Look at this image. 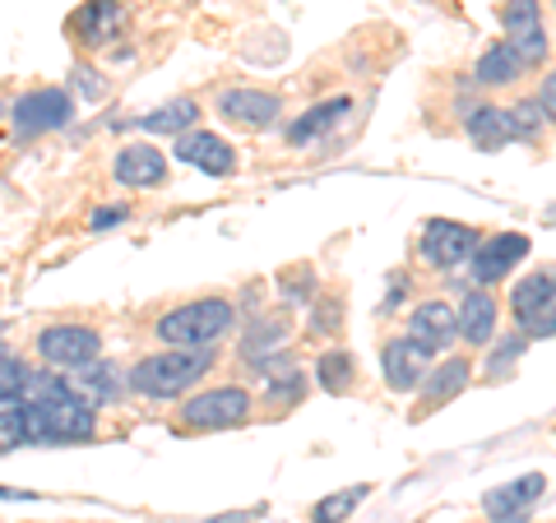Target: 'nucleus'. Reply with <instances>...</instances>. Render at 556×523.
<instances>
[{
	"instance_id": "f257e3e1",
	"label": "nucleus",
	"mask_w": 556,
	"mask_h": 523,
	"mask_svg": "<svg viewBox=\"0 0 556 523\" xmlns=\"http://www.w3.org/2000/svg\"><path fill=\"white\" fill-rule=\"evenodd\" d=\"M20 394L28 404V445H79L98 435V408L65 375L28 371Z\"/></svg>"
},
{
	"instance_id": "f03ea898",
	"label": "nucleus",
	"mask_w": 556,
	"mask_h": 523,
	"mask_svg": "<svg viewBox=\"0 0 556 523\" xmlns=\"http://www.w3.org/2000/svg\"><path fill=\"white\" fill-rule=\"evenodd\" d=\"M214 361H218V347H163V353L135 361L126 385L144 398H181L214 371Z\"/></svg>"
},
{
	"instance_id": "7ed1b4c3",
	"label": "nucleus",
	"mask_w": 556,
	"mask_h": 523,
	"mask_svg": "<svg viewBox=\"0 0 556 523\" xmlns=\"http://www.w3.org/2000/svg\"><path fill=\"white\" fill-rule=\"evenodd\" d=\"M232 324H237L232 302L200 296V302H186L177 310H167V316H159L153 334H159L163 347H218L232 334Z\"/></svg>"
},
{
	"instance_id": "20e7f679",
	"label": "nucleus",
	"mask_w": 556,
	"mask_h": 523,
	"mask_svg": "<svg viewBox=\"0 0 556 523\" xmlns=\"http://www.w3.org/2000/svg\"><path fill=\"white\" fill-rule=\"evenodd\" d=\"M255 398L241 385H214V390H195L177 408L181 431H232L241 422H251Z\"/></svg>"
},
{
	"instance_id": "39448f33",
	"label": "nucleus",
	"mask_w": 556,
	"mask_h": 523,
	"mask_svg": "<svg viewBox=\"0 0 556 523\" xmlns=\"http://www.w3.org/2000/svg\"><path fill=\"white\" fill-rule=\"evenodd\" d=\"M38 357L47 366H61V371H79V366L102 357V334L93 324H79V320L47 324L38 334Z\"/></svg>"
},
{
	"instance_id": "423d86ee",
	"label": "nucleus",
	"mask_w": 556,
	"mask_h": 523,
	"mask_svg": "<svg viewBox=\"0 0 556 523\" xmlns=\"http://www.w3.org/2000/svg\"><path fill=\"white\" fill-rule=\"evenodd\" d=\"M478 241L482 232L478 228H468V222H450V218H431L427 228H422V259L431 269H464L468 259H473L478 251Z\"/></svg>"
},
{
	"instance_id": "0eeeda50",
	"label": "nucleus",
	"mask_w": 556,
	"mask_h": 523,
	"mask_svg": "<svg viewBox=\"0 0 556 523\" xmlns=\"http://www.w3.org/2000/svg\"><path fill=\"white\" fill-rule=\"evenodd\" d=\"M431 361H437V353H431L427 343L408 339V334H399V339H390L386 347H380V375H386V385L394 394H408V390L422 385Z\"/></svg>"
},
{
	"instance_id": "6e6552de",
	"label": "nucleus",
	"mask_w": 556,
	"mask_h": 523,
	"mask_svg": "<svg viewBox=\"0 0 556 523\" xmlns=\"http://www.w3.org/2000/svg\"><path fill=\"white\" fill-rule=\"evenodd\" d=\"M70 116H75V98L65 89H33L14 102V130L20 135L61 130V126H70Z\"/></svg>"
},
{
	"instance_id": "1a4fd4ad",
	"label": "nucleus",
	"mask_w": 556,
	"mask_h": 523,
	"mask_svg": "<svg viewBox=\"0 0 556 523\" xmlns=\"http://www.w3.org/2000/svg\"><path fill=\"white\" fill-rule=\"evenodd\" d=\"M519 259H529V237H519V232H501V237L478 241L473 259H468V273L478 278V288H492V283H501L506 273H515Z\"/></svg>"
},
{
	"instance_id": "9d476101",
	"label": "nucleus",
	"mask_w": 556,
	"mask_h": 523,
	"mask_svg": "<svg viewBox=\"0 0 556 523\" xmlns=\"http://www.w3.org/2000/svg\"><path fill=\"white\" fill-rule=\"evenodd\" d=\"M547 496V477L543 473H529V477H515L506 486L482 496V510L492 523H529V510Z\"/></svg>"
},
{
	"instance_id": "9b49d317",
	"label": "nucleus",
	"mask_w": 556,
	"mask_h": 523,
	"mask_svg": "<svg viewBox=\"0 0 556 523\" xmlns=\"http://www.w3.org/2000/svg\"><path fill=\"white\" fill-rule=\"evenodd\" d=\"M172 153H177L181 163L200 167L204 177H232V171H237V149L223 135H214V130H186V135H177V149H172Z\"/></svg>"
},
{
	"instance_id": "f8f14e48",
	"label": "nucleus",
	"mask_w": 556,
	"mask_h": 523,
	"mask_svg": "<svg viewBox=\"0 0 556 523\" xmlns=\"http://www.w3.org/2000/svg\"><path fill=\"white\" fill-rule=\"evenodd\" d=\"M278 98L265 93V89H228V93H218V116L223 120H232V126L241 130H269L274 120H278Z\"/></svg>"
},
{
	"instance_id": "ddd939ff",
	"label": "nucleus",
	"mask_w": 556,
	"mask_h": 523,
	"mask_svg": "<svg viewBox=\"0 0 556 523\" xmlns=\"http://www.w3.org/2000/svg\"><path fill=\"white\" fill-rule=\"evenodd\" d=\"M408 339L427 343L431 353H445V347L459 343V310L450 302H422L408 320Z\"/></svg>"
},
{
	"instance_id": "4468645a",
	"label": "nucleus",
	"mask_w": 556,
	"mask_h": 523,
	"mask_svg": "<svg viewBox=\"0 0 556 523\" xmlns=\"http://www.w3.org/2000/svg\"><path fill=\"white\" fill-rule=\"evenodd\" d=\"M112 177L121 186H130V190H153L167 177V158L153 144H126L112 163Z\"/></svg>"
},
{
	"instance_id": "2eb2a0df",
	"label": "nucleus",
	"mask_w": 556,
	"mask_h": 523,
	"mask_svg": "<svg viewBox=\"0 0 556 523\" xmlns=\"http://www.w3.org/2000/svg\"><path fill=\"white\" fill-rule=\"evenodd\" d=\"M455 310H459V339H464L468 347H486V343L496 339L501 306H496V296L486 292V288L464 292V302H459Z\"/></svg>"
},
{
	"instance_id": "dca6fc26",
	"label": "nucleus",
	"mask_w": 556,
	"mask_h": 523,
	"mask_svg": "<svg viewBox=\"0 0 556 523\" xmlns=\"http://www.w3.org/2000/svg\"><path fill=\"white\" fill-rule=\"evenodd\" d=\"M121 24H126V5H121V0H89V5L70 20V33H75L84 47H102L116 38Z\"/></svg>"
},
{
	"instance_id": "f3484780",
	"label": "nucleus",
	"mask_w": 556,
	"mask_h": 523,
	"mask_svg": "<svg viewBox=\"0 0 556 523\" xmlns=\"http://www.w3.org/2000/svg\"><path fill=\"white\" fill-rule=\"evenodd\" d=\"M468 375H473V366H468V357H445L441 366H431L427 380L417 385V390H422V408H427V412H437V408H441V404H450L455 394H464Z\"/></svg>"
},
{
	"instance_id": "a211bd4d",
	"label": "nucleus",
	"mask_w": 556,
	"mask_h": 523,
	"mask_svg": "<svg viewBox=\"0 0 556 523\" xmlns=\"http://www.w3.org/2000/svg\"><path fill=\"white\" fill-rule=\"evenodd\" d=\"M556 296V269H538L529 278H519L515 292H510V316L519 320V329H529L538 316H543V306Z\"/></svg>"
},
{
	"instance_id": "6ab92c4d",
	"label": "nucleus",
	"mask_w": 556,
	"mask_h": 523,
	"mask_svg": "<svg viewBox=\"0 0 556 523\" xmlns=\"http://www.w3.org/2000/svg\"><path fill=\"white\" fill-rule=\"evenodd\" d=\"M468 135H473L478 149H506V144H515V139H525L515 126L510 107H478L473 116H468Z\"/></svg>"
},
{
	"instance_id": "aec40b11",
	"label": "nucleus",
	"mask_w": 556,
	"mask_h": 523,
	"mask_svg": "<svg viewBox=\"0 0 556 523\" xmlns=\"http://www.w3.org/2000/svg\"><path fill=\"white\" fill-rule=\"evenodd\" d=\"M260 385H265V398H269V404L288 408V404H298V398H302L306 375H302V366L278 361V357H265V361H260Z\"/></svg>"
},
{
	"instance_id": "412c9836",
	"label": "nucleus",
	"mask_w": 556,
	"mask_h": 523,
	"mask_svg": "<svg viewBox=\"0 0 556 523\" xmlns=\"http://www.w3.org/2000/svg\"><path fill=\"white\" fill-rule=\"evenodd\" d=\"M70 385H75L84 398H89L93 408H102L108 398H116V394H121V385H126V375H121L112 361H102V357H98V361H89V366H79V371L70 375Z\"/></svg>"
},
{
	"instance_id": "4be33fe9",
	"label": "nucleus",
	"mask_w": 556,
	"mask_h": 523,
	"mask_svg": "<svg viewBox=\"0 0 556 523\" xmlns=\"http://www.w3.org/2000/svg\"><path fill=\"white\" fill-rule=\"evenodd\" d=\"M353 112V98H329V102H320V107H311L306 116H298L288 126V144H311V139H320L329 126H339V120Z\"/></svg>"
},
{
	"instance_id": "5701e85b",
	"label": "nucleus",
	"mask_w": 556,
	"mask_h": 523,
	"mask_svg": "<svg viewBox=\"0 0 556 523\" xmlns=\"http://www.w3.org/2000/svg\"><path fill=\"white\" fill-rule=\"evenodd\" d=\"M473 75H478V84H486V89H506V84H515L519 75H525V61L510 51V42H496L478 56Z\"/></svg>"
},
{
	"instance_id": "b1692460",
	"label": "nucleus",
	"mask_w": 556,
	"mask_h": 523,
	"mask_svg": "<svg viewBox=\"0 0 556 523\" xmlns=\"http://www.w3.org/2000/svg\"><path fill=\"white\" fill-rule=\"evenodd\" d=\"M195 120H200V102L195 98H177V102H167V107L159 112H149V116H139V130H153V135H186V130H195Z\"/></svg>"
},
{
	"instance_id": "393cba45",
	"label": "nucleus",
	"mask_w": 556,
	"mask_h": 523,
	"mask_svg": "<svg viewBox=\"0 0 556 523\" xmlns=\"http://www.w3.org/2000/svg\"><path fill=\"white\" fill-rule=\"evenodd\" d=\"M316 385L325 394H348V390H353L357 385V361H353V353H343V347L325 353L316 361Z\"/></svg>"
},
{
	"instance_id": "a878e982",
	"label": "nucleus",
	"mask_w": 556,
	"mask_h": 523,
	"mask_svg": "<svg viewBox=\"0 0 556 523\" xmlns=\"http://www.w3.org/2000/svg\"><path fill=\"white\" fill-rule=\"evenodd\" d=\"M28 445V404L24 394H0V455Z\"/></svg>"
},
{
	"instance_id": "bb28decb",
	"label": "nucleus",
	"mask_w": 556,
	"mask_h": 523,
	"mask_svg": "<svg viewBox=\"0 0 556 523\" xmlns=\"http://www.w3.org/2000/svg\"><path fill=\"white\" fill-rule=\"evenodd\" d=\"M367 496H371V486H348V492L325 496V500H316V510H311V523H343V519H353V510Z\"/></svg>"
},
{
	"instance_id": "cd10ccee",
	"label": "nucleus",
	"mask_w": 556,
	"mask_h": 523,
	"mask_svg": "<svg viewBox=\"0 0 556 523\" xmlns=\"http://www.w3.org/2000/svg\"><path fill=\"white\" fill-rule=\"evenodd\" d=\"M283 343H288V324H283V320H260L255 334L241 343V353H247V357L260 366V361H265V353H278Z\"/></svg>"
},
{
	"instance_id": "c85d7f7f",
	"label": "nucleus",
	"mask_w": 556,
	"mask_h": 523,
	"mask_svg": "<svg viewBox=\"0 0 556 523\" xmlns=\"http://www.w3.org/2000/svg\"><path fill=\"white\" fill-rule=\"evenodd\" d=\"M501 28L510 33H529V28H543V10H538V0H506V10H501Z\"/></svg>"
},
{
	"instance_id": "c756f323",
	"label": "nucleus",
	"mask_w": 556,
	"mask_h": 523,
	"mask_svg": "<svg viewBox=\"0 0 556 523\" xmlns=\"http://www.w3.org/2000/svg\"><path fill=\"white\" fill-rule=\"evenodd\" d=\"M510 116H515V126H519V135H525V139H538V135H543V102H538V98H525V102H515V107H510Z\"/></svg>"
},
{
	"instance_id": "7c9ffc66",
	"label": "nucleus",
	"mask_w": 556,
	"mask_h": 523,
	"mask_svg": "<svg viewBox=\"0 0 556 523\" xmlns=\"http://www.w3.org/2000/svg\"><path fill=\"white\" fill-rule=\"evenodd\" d=\"M278 292H283L292 306H302V302H311V296H316V273H292V278H283V283H278Z\"/></svg>"
},
{
	"instance_id": "2f4dec72",
	"label": "nucleus",
	"mask_w": 556,
	"mask_h": 523,
	"mask_svg": "<svg viewBox=\"0 0 556 523\" xmlns=\"http://www.w3.org/2000/svg\"><path fill=\"white\" fill-rule=\"evenodd\" d=\"M525 343H529V339H506V347H492V357H486V371H492V375H506L510 366H515V357L525 353Z\"/></svg>"
},
{
	"instance_id": "473e14b6",
	"label": "nucleus",
	"mask_w": 556,
	"mask_h": 523,
	"mask_svg": "<svg viewBox=\"0 0 556 523\" xmlns=\"http://www.w3.org/2000/svg\"><path fill=\"white\" fill-rule=\"evenodd\" d=\"M130 218V204H108V208H93L89 214V232H112L116 222Z\"/></svg>"
},
{
	"instance_id": "72a5a7b5",
	"label": "nucleus",
	"mask_w": 556,
	"mask_h": 523,
	"mask_svg": "<svg viewBox=\"0 0 556 523\" xmlns=\"http://www.w3.org/2000/svg\"><path fill=\"white\" fill-rule=\"evenodd\" d=\"M552 334H556V296L543 306V316H538V320L525 329V339H552Z\"/></svg>"
},
{
	"instance_id": "f704fd0d",
	"label": "nucleus",
	"mask_w": 556,
	"mask_h": 523,
	"mask_svg": "<svg viewBox=\"0 0 556 523\" xmlns=\"http://www.w3.org/2000/svg\"><path fill=\"white\" fill-rule=\"evenodd\" d=\"M75 84H79V89H84V98H108V84H102L98 79V69H75Z\"/></svg>"
},
{
	"instance_id": "c9c22d12",
	"label": "nucleus",
	"mask_w": 556,
	"mask_h": 523,
	"mask_svg": "<svg viewBox=\"0 0 556 523\" xmlns=\"http://www.w3.org/2000/svg\"><path fill=\"white\" fill-rule=\"evenodd\" d=\"M538 102H543V116L556 120V69L543 79V89H538Z\"/></svg>"
},
{
	"instance_id": "e433bc0d",
	"label": "nucleus",
	"mask_w": 556,
	"mask_h": 523,
	"mask_svg": "<svg viewBox=\"0 0 556 523\" xmlns=\"http://www.w3.org/2000/svg\"><path fill=\"white\" fill-rule=\"evenodd\" d=\"M404 292H408V273H394L390 278V296H386V306H380V310H394L399 302H404Z\"/></svg>"
},
{
	"instance_id": "4c0bfd02",
	"label": "nucleus",
	"mask_w": 556,
	"mask_h": 523,
	"mask_svg": "<svg viewBox=\"0 0 556 523\" xmlns=\"http://www.w3.org/2000/svg\"><path fill=\"white\" fill-rule=\"evenodd\" d=\"M204 523H255V510H228V514H214Z\"/></svg>"
},
{
	"instance_id": "58836bf2",
	"label": "nucleus",
	"mask_w": 556,
	"mask_h": 523,
	"mask_svg": "<svg viewBox=\"0 0 556 523\" xmlns=\"http://www.w3.org/2000/svg\"><path fill=\"white\" fill-rule=\"evenodd\" d=\"M0 500H33V492H10V486H0Z\"/></svg>"
}]
</instances>
